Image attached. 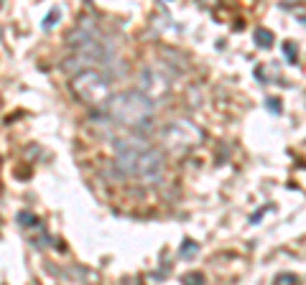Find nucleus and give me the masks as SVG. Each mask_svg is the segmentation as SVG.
Segmentation results:
<instances>
[{
    "instance_id": "nucleus-1",
    "label": "nucleus",
    "mask_w": 306,
    "mask_h": 285,
    "mask_svg": "<svg viewBox=\"0 0 306 285\" xmlns=\"http://www.w3.org/2000/svg\"><path fill=\"white\" fill-rule=\"evenodd\" d=\"M112 155H115V166L122 176L138 178L143 184H158L163 178L166 161L161 148H156L138 135L112 138Z\"/></svg>"
},
{
    "instance_id": "nucleus-2",
    "label": "nucleus",
    "mask_w": 306,
    "mask_h": 285,
    "mask_svg": "<svg viewBox=\"0 0 306 285\" xmlns=\"http://www.w3.org/2000/svg\"><path fill=\"white\" fill-rule=\"evenodd\" d=\"M105 115L110 122L120 125L133 133H145L153 128L156 122V105L138 89H125V92L112 95L105 105Z\"/></svg>"
},
{
    "instance_id": "nucleus-3",
    "label": "nucleus",
    "mask_w": 306,
    "mask_h": 285,
    "mask_svg": "<svg viewBox=\"0 0 306 285\" xmlns=\"http://www.w3.org/2000/svg\"><path fill=\"white\" fill-rule=\"evenodd\" d=\"M110 84L112 82H110V76L105 72L87 69L82 74L72 76L69 89H72V95L79 102H84V105H89V107H102V110H105V105L112 97V87Z\"/></svg>"
},
{
    "instance_id": "nucleus-4",
    "label": "nucleus",
    "mask_w": 306,
    "mask_h": 285,
    "mask_svg": "<svg viewBox=\"0 0 306 285\" xmlns=\"http://www.w3.org/2000/svg\"><path fill=\"white\" fill-rule=\"evenodd\" d=\"M174 72L166 69L163 61H153V64H145L141 74H138V92H143L148 99H161L168 95L171 89V82H174Z\"/></svg>"
},
{
    "instance_id": "nucleus-5",
    "label": "nucleus",
    "mask_w": 306,
    "mask_h": 285,
    "mask_svg": "<svg viewBox=\"0 0 306 285\" xmlns=\"http://www.w3.org/2000/svg\"><path fill=\"white\" fill-rule=\"evenodd\" d=\"M161 140L166 148H171L174 153H186L189 148H194L202 140V130H197L186 120H174L161 130Z\"/></svg>"
},
{
    "instance_id": "nucleus-6",
    "label": "nucleus",
    "mask_w": 306,
    "mask_h": 285,
    "mask_svg": "<svg viewBox=\"0 0 306 285\" xmlns=\"http://www.w3.org/2000/svg\"><path fill=\"white\" fill-rule=\"evenodd\" d=\"M102 38V31L97 28V23L92 18H82L79 23L74 26V31H69V38H66V43H69V49H82L87 46V43L92 41H100Z\"/></svg>"
},
{
    "instance_id": "nucleus-7",
    "label": "nucleus",
    "mask_w": 306,
    "mask_h": 285,
    "mask_svg": "<svg viewBox=\"0 0 306 285\" xmlns=\"http://www.w3.org/2000/svg\"><path fill=\"white\" fill-rule=\"evenodd\" d=\"M253 38H255V43L260 49H270L276 43V36H273V31H268V28H255V33H253Z\"/></svg>"
},
{
    "instance_id": "nucleus-8",
    "label": "nucleus",
    "mask_w": 306,
    "mask_h": 285,
    "mask_svg": "<svg viewBox=\"0 0 306 285\" xmlns=\"http://www.w3.org/2000/svg\"><path fill=\"white\" fill-rule=\"evenodd\" d=\"M199 252V245L194 242V239H184V242H181V249H179V255L184 257V260H191Z\"/></svg>"
},
{
    "instance_id": "nucleus-9",
    "label": "nucleus",
    "mask_w": 306,
    "mask_h": 285,
    "mask_svg": "<svg viewBox=\"0 0 306 285\" xmlns=\"http://www.w3.org/2000/svg\"><path fill=\"white\" fill-rule=\"evenodd\" d=\"M181 283H184V285H204V275H202V272H186Z\"/></svg>"
},
{
    "instance_id": "nucleus-10",
    "label": "nucleus",
    "mask_w": 306,
    "mask_h": 285,
    "mask_svg": "<svg viewBox=\"0 0 306 285\" xmlns=\"http://www.w3.org/2000/svg\"><path fill=\"white\" fill-rule=\"evenodd\" d=\"M56 20H59V8H54L51 13L43 18V31H49V28H54L56 26Z\"/></svg>"
},
{
    "instance_id": "nucleus-11",
    "label": "nucleus",
    "mask_w": 306,
    "mask_h": 285,
    "mask_svg": "<svg viewBox=\"0 0 306 285\" xmlns=\"http://www.w3.org/2000/svg\"><path fill=\"white\" fill-rule=\"evenodd\" d=\"M276 285H299V278H296V275H288V272H283V275L276 278Z\"/></svg>"
},
{
    "instance_id": "nucleus-12",
    "label": "nucleus",
    "mask_w": 306,
    "mask_h": 285,
    "mask_svg": "<svg viewBox=\"0 0 306 285\" xmlns=\"http://www.w3.org/2000/svg\"><path fill=\"white\" fill-rule=\"evenodd\" d=\"M18 222H20V224H23V227H31V224H39V219H36V216H33L31 211H20V214H18Z\"/></svg>"
},
{
    "instance_id": "nucleus-13",
    "label": "nucleus",
    "mask_w": 306,
    "mask_h": 285,
    "mask_svg": "<svg viewBox=\"0 0 306 285\" xmlns=\"http://www.w3.org/2000/svg\"><path fill=\"white\" fill-rule=\"evenodd\" d=\"M283 51H286V56H288V59H291V61H296V56H299V51H296V46H293V43H291V41H286V43H283Z\"/></svg>"
},
{
    "instance_id": "nucleus-14",
    "label": "nucleus",
    "mask_w": 306,
    "mask_h": 285,
    "mask_svg": "<svg viewBox=\"0 0 306 285\" xmlns=\"http://www.w3.org/2000/svg\"><path fill=\"white\" fill-rule=\"evenodd\" d=\"M268 110L278 115V112H281V102H278V99H268Z\"/></svg>"
}]
</instances>
